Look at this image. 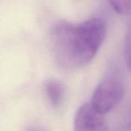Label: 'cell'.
Segmentation results:
<instances>
[{
  "mask_svg": "<svg viewBox=\"0 0 131 131\" xmlns=\"http://www.w3.org/2000/svg\"><path fill=\"white\" fill-rule=\"evenodd\" d=\"M106 36V24L99 18L72 23L61 21L52 31V45L57 63L76 69L89 63Z\"/></svg>",
  "mask_w": 131,
  "mask_h": 131,
  "instance_id": "cell-1",
  "label": "cell"
},
{
  "mask_svg": "<svg viewBox=\"0 0 131 131\" xmlns=\"http://www.w3.org/2000/svg\"><path fill=\"white\" fill-rule=\"evenodd\" d=\"M124 95L125 88L121 79L115 75H110L95 88L90 104L104 115L122 101Z\"/></svg>",
  "mask_w": 131,
  "mask_h": 131,
  "instance_id": "cell-2",
  "label": "cell"
},
{
  "mask_svg": "<svg viewBox=\"0 0 131 131\" xmlns=\"http://www.w3.org/2000/svg\"><path fill=\"white\" fill-rule=\"evenodd\" d=\"M74 131H109V128L104 114L97 112L90 103H86L77 111Z\"/></svg>",
  "mask_w": 131,
  "mask_h": 131,
  "instance_id": "cell-3",
  "label": "cell"
},
{
  "mask_svg": "<svg viewBox=\"0 0 131 131\" xmlns=\"http://www.w3.org/2000/svg\"><path fill=\"white\" fill-rule=\"evenodd\" d=\"M45 93L50 104L54 108L59 107L63 101L65 88L59 80L51 79L45 84Z\"/></svg>",
  "mask_w": 131,
  "mask_h": 131,
  "instance_id": "cell-4",
  "label": "cell"
},
{
  "mask_svg": "<svg viewBox=\"0 0 131 131\" xmlns=\"http://www.w3.org/2000/svg\"><path fill=\"white\" fill-rule=\"evenodd\" d=\"M127 62H128V65L129 68V71H131V39L128 40V44H127Z\"/></svg>",
  "mask_w": 131,
  "mask_h": 131,
  "instance_id": "cell-5",
  "label": "cell"
},
{
  "mask_svg": "<svg viewBox=\"0 0 131 131\" xmlns=\"http://www.w3.org/2000/svg\"><path fill=\"white\" fill-rule=\"evenodd\" d=\"M27 131H46V130L43 129L42 128H39V127H32V128H29Z\"/></svg>",
  "mask_w": 131,
  "mask_h": 131,
  "instance_id": "cell-6",
  "label": "cell"
}]
</instances>
